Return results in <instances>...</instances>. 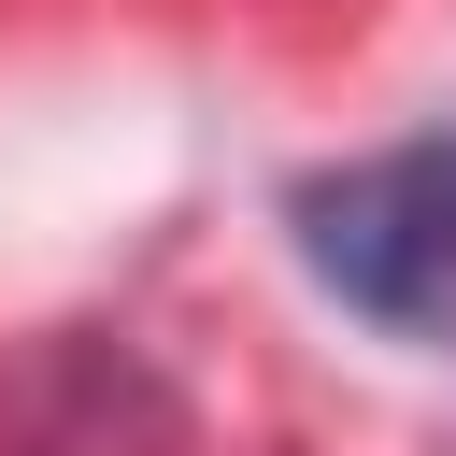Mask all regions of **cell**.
<instances>
[{"label":"cell","instance_id":"6da1fadb","mask_svg":"<svg viewBox=\"0 0 456 456\" xmlns=\"http://www.w3.org/2000/svg\"><path fill=\"white\" fill-rule=\"evenodd\" d=\"M299 256L328 299H356L399 342H456V128L385 142L356 171L299 185Z\"/></svg>","mask_w":456,"mask_h":456}]
</instances>
